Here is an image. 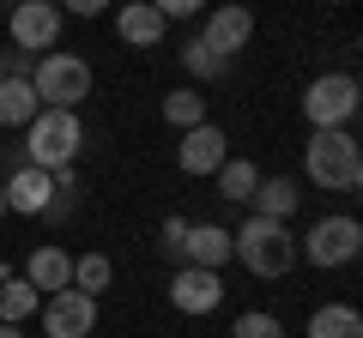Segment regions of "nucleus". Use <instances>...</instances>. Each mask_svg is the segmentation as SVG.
Masks as SVG:
<instances>
[{"mask_svg":"<svg viewBox=\"0 0 363 338\" xmlns=\"http://www.w3.org/2000/svg\"><path fill=\"white\" fill-rule=\"evenodd\" d=\"M230 254H236L255 278H285L291 266H297V235H291V223L248 218L242 230L230 235Z\"/></svg>","mask_w":363,"mask_h":338,"instance_id":"nucleus-3","label":"nucleus"},{"mask_svg":"<svg viewBox=\"0 0 363 338\" xmlns=\"http://www.w3.org/2000/svg\"><path fill=\"white\" fill-rule=\"evenodd\" d=\"M157 13H164V25H176V18H194L200 13V0H164Z\"/></svg>","mask_w":363,"mask_h":338,"instance_id":"nucleus-26","label":"nucleus"},{"mask_svg":"<svg viewBox=\"0 0 363 338\" xmlns=\"http://www.w3.org/2000/svg\"><path fill=\"white\" fill-rule=\"evenodd\" d=\"M37 91H30V78H0V127H30L37 121Z\"/></svg>","mask_w":363,"mask_h":338,"instance_id":"nucleus-17","label":"nucleus"},{"mask_svg":"<svg viewBox=\"0 0 363 338\" xmlns=\"http://www.w3.org/2000/svg\"><path fill=\"white\" fill-rule=\"evenodd\" d=\"M25 284L37 290V296L73 290V254H67V247H30V260H25Z\"/></svg>","mask_w":363,"mask_h":338,"instance_id":"nucleus-14","label":"nucleus"},{"mask_svg":"<svg viewBox=\"0 0 363 338\" xmlns=\"http://www.w3.org/2000/svg\"><path fill=\"white\" fill-rule=\"evenodd\" d=\"M109 278H116V260H109V254H73V290L79 296H104L109 290Z\"/></svg>","mask_w":363,"mask_h":338,"instance_id":"nucleus-20","label":"nucleus"},{"mask_svg":"<svg viewBox=\"0 0 363 338\" xmlns=\"http://www.w3.org/2000/svg\"><path fill=\"white\" fill-rule=\"evenodd\" d=\"M0 187H6V211H18V218H43L55 199V175H43V169H13V175H0Z\"/></svg>","mask_w":363,"mask_h":338,"instance_id":"nucleus-12","label":"nucleus"},{"mask_svg":"<svg viewBox=\"0 0 363 338\" xmlns=\"http://www.w3.org/2000/svg\"><path fill=\"white\" fill-rule=\"evenodd\" d=\"M248 37H255V13L248 6H218V13H206V30H200V42L218 61H236L248 49Z\"/></svg>","mask_w":363,"mask_h":338,"instance_id":"nucleus-9","label":"nucleus"},{"mask_svg":"<svg viewBox=\"0 0 363 338\" xmlns=\"http://www.w3.org/2000/svg\"><path fill=\"white\" fill-rule=\"evenodd\" d=\"M30 91H37L43 109H67V115H79V103L91 97V61L85 54H37V73H30Z\"/></svg>","mask_w":363,"mask_h":338,"instance_id":"nucleus-4","label":"nucleus"},{"mask_svg":"<svg viewBox=\"0 0 363 338\" xmlns=\"http://www.w3.org/2000/svg\"><path fill=\"white\" fill-rule=\"evenodd\" d=\"M224 157H230V139H224V127H212V121L194 127V133H182V145H176L182 175H218Z\"/></svg>","mask_w":363,"mask_h":338,"instance_id":"nucleus-10","label":"nucleus"},{"mask_svg":"<svg viewBox=\"0 0 363 338\" xmlns=\"http://www.w3.org/2000/svg\"><path fill=\"white\" fill-rule=\"evenodd\" d=\"M303 175H309L321 194H357L363 187V145L345 133H309L303 145Z\"/></svg>","mask_w":363,"mask_h":338,"instance_id":"nucleus-2","label":"nucleus"},{"mask_svg":"<svg viewBox=\"0 0 363 338\" xmlns=\"http://www.w3.org/2000/svg\"><path fill=\"white\" fill-rule=\"evenodd\" d=\"M25 163L43 169V175H61V169L79 163V151H85V121L67 115V109H37V121L25 127Z\"/></svg>","mask_w":363,"mask_h":338,"instance_id":"nucleus-1","label":"nucleus"},{"mask_svg":"<svg viewBox=\"0 0 363 338\" xmlns=\"http://www.w3.org/2000/svg\"><path fill=\"white\" fill-rule=\"evenodd\" d=\"M169 302L200 320V314H212L224 302V278L218 272H194V266H176V278H169Z\"/></svg>","mask_w":363,"mask_h":338,"instance_id":"nucleus-11","label":"nucleus"},{"mask_svg":"<svg viewBox=\"0 0 363 338\" xmlns=\"http://www.w3.org/2000/svg\"><path fill=\"white\" fill-rule=\"evenodd\" d=\"M164 13H157L152 0H133V6H121L116 13V37L128 42V49H157V42H164Z\"/></svg>","mask_w":363,"mask_h":338,"instance_id":"nucleus-15","label":"nucleus"},{"mask_svg":"<svg viewBox=\"0 0 363 338\" xmlns=\"http://www.w3.org/2000/svg\"><path fill=\"white\" fill-rule=\"evenodd\" d=\"M164 121H169L176 133H194V127H206V97H200V91H182V85H176V91L164 97Z\"/></svg>","mask_w":363,"mask_h":338,"instance_id":"nucleus-22","label":"nucleus"},{"mask_svg":"<svg viewBox=\"0 0 363 338\" xmlns=\"http://www.w3.org/2000/svg\"><path fill=\"white\" fill-rule=\"evenodd\" d=\"M0 218H6V187H0Z\"/></svg>","mask_w":363,"mask_h":338,"instance_id":"nucleus-28","label":"nucleus"},{"mask_svg":"<svg viewBox=\"0 0 363 338\" xmlns=\"http://www.w3.org/2000/svg\"><path fill=\"white\" fill-rule=\"evenodd\" d=\"M182 66H188V73H194L200 85H212V78H224V73H230V61H218V54H212L200 37H188V42H182Z\"/></svg>","mask_w":363,"mask_h":338,"instance_id":"nucleus-23","label":"nucleus"},{"mask_svg":"<svg viewBox=\"0 0 363 338\" xmlns=\"http://www.w3.org/2000/svg\"><path fill=\"white\" fill-rule=\"evenodd\" d=\"M224 260H230V230H224V223H188L182 266H194V272H218Z\"/></svg>","mask_w":363,"mask_h":338,"instance_id":"nucleus-13","label":"nucleus"},{"mask_svg":"<svg viewBox=\"0 0 363 338\" xmlns=\"http://www.w3.org/2000/svg\"><path fill=\"white\" fill-rule=\"evenodd\" d=\"M230 338H285V320H279V314H267V308H248V314H236Z\"/></svg>","mask_w":363,"mask_h":338,"instance_id":"nucleus-24","label":"nucleus"},{"mask_svg":"<svg viewBox=\"0 0 363 338\" xmlns=\"http://www.w3.org/2000/svg\"><path fill=\"white\" fill-rule=\"evenodd\" d=\"M43 338H91L97 332V302L79 296V290H55L43 296Z\"/></svg>","mask_w":363,"mask_h":338,"instance_id":"nucleus-8","label":"nucleus"},{"mask_svg":"<svg viewBox=\"0 0 363 338\" xmlns=\"http://www.w3.org/2000/svg\"><path fill=\"white\" fill-rule=\"evenodd\" d=\"M255 218H267V223H285L291 211L303 206V187L291 182V175H260V187H255Z\"/></svg>","mask_w":363,"mask_h":338,"instance_id":"nucleus-16","label":"nucleus"},{"mask_svg":"<svg viewBox=\"0 0 363 338\" xmlns=\"http://www.w3.org/2000/svg\"><path fill=\"white\" fill-rule=\"evenodd\" d=\"M0 338H25V326H0Z\"/></svg>","mask_w":363,"mask_h":338,"instance_id":"nucleus-27","label":"nucleus"},{"mask_svg":"<svg viewBox=\"0 0 363 338\" xmlns=\"http://www.w3.org/2000/svg\"><path fill=\"white\" fill-rule=\"evenodd\" d=\"M6 30H13V49L18 54H55V42H61V6H49V0H25V6H13V18H6Z\"/></svg>","mask_w":363,"mask_h":338,"instance_id":"nucleus-7","label":"nucleus"},{"mask_svg":"<svg viewBox=\"0 0 363 338\" xmlns=\"http://www.w3.org/2000/svg\"><path fill=\"white\" fill-rule=\"evenodd\" d=\"M363 254V223L351 211H333V218H315L309 235H297V260H309L315 272H339Z\"/></svg>","mask_w":363,"mask_h":338,"instance_id":"nucleus-5","label":"nucleus"},{"mask_svg":"<svg viewBox=\"0 0 363 338\" xmlns=\"http://www.w3.org/2000/svg\"><path fill=\"white\" fill-rule=\"evenodd\" d=\"M212 182H218V199L248 206V199H255V187H260V169L248 163V157H224V169L212 175Z\"/></svg>","mask_w":363,"mask_h":338,"instance_id":"nucleus-19","label":"nucleus"},{"mask_svg":"<svg viewBox=\"0 0 363 338\" xmlns=\"http://www.w3.org/2000/svg\"><path fill=\"white\" fill-rule=\"evenodd\" d=\"M182 242H188V218H164V254L182 266Z\"/></svg>","mask_w":363,"mask_h":338,"instance_id":"nucleus-25","label":"nucleus"},{"mask_svg":"<svg viewBox=\"0 0 363 338\" xmlns=\"http://www.w3.org/2000/svg\"><path fill=\"white\" fill-rule=\"evenodd\" d=\"M0 78H6V49H0Z\"/></svg>","mask_w":363,"mask_h":338,"instance_id":"nucleus-29","label":"nucleus"},{"mask_svg":"<svg viewBox=\"0 0 363 338\" xmlns=\"http://www.w3.org/2000/svg\"><path fill=\"white\" fill-rule=\"evenodd\" d=\"M37 308H43V296L25 278H6V284H0V326H25Z\"/></svg>","mask_w":363,"mask_h":338,"instance_id":"nucleus-21","label":"nucleus"},{"mask_svg":"<svg viewBox=\"0 0 363 338\" xmlns=\"http://www.w3.org/2000/svg\"><path fill=\"white\" fill-rule=\"evenodd\" d=\"M309 338H363V314L345 302H321L309 314Z\"/></svg>","mask_w":363,"mask_h":338,"instance_id":"nucleus-18","label":"nucleus"},{"mask_svg":"<svg viewBox=\"0 0 363 338\" xmlns=\"http://www.w3.org/2000/svg\"><path fill=\"white\" fill-rule=\"evenodd\" d=\"M303 115H309L315 133H345L351 115H357V78H351V73L309 78V91H303Z\"/></svg>","mask_w":363,"mask_h":338,"instance_id":"nucleus-6","label":"nucleus"}]
</instances>
